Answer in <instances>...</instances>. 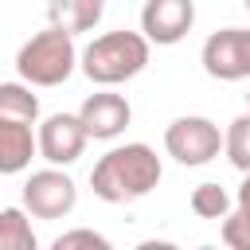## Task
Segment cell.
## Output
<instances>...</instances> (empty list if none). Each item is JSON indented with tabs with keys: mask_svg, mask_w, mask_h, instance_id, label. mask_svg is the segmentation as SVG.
I'll return each mask as SVG.
<instances>
[{
	"mask_svg": "<svg viewBox=\"0 0 250 250\" xmlns=\"http://www.w3.org/2000/svg\"><path fill=\"white\" fill-rule=\"evenodd\" d=\"M160 176H164V164H160L156 148L145 141H129V145H113L105 156H98V164L90 172V188L102 203H137L160 184Z\"/></svg>",
	"mask_w": 250,
	"mask_h": 250,
	"instance_id": "cell-1",
	"label": "cell"
},
{
	"mask_svg": "<svg viewBox=\"0 0 250 250\" xmlns=\"http://www.w3.org/2000/svg\"><path fill=\"white\" fill-rule=\"evenodd\" d=\"M148 55H152V43L145 39V31L117 27V31L94 35L78 51V70L94 86H121L148 66Z\"/></svg>",
	"mask_w": 250,
	"mask_h": 250,
	"instance_id": "cell-2",
	"label": "cell"
},
{
	"mask_svg": "<svg viewBox=\"0 0 250 250\" xmlns=\"http://www.w3.org/2000/svg\"><path fill=\"white\" fill-rule=\"evenodd\" d=\"M78 70V47L74 35L47 23L16 51V74L31 86H62Z\"/></svg>",
	"mask_w": 250,
	"mask_h": 250,
	"instance_id": "cell-3",
	"label": "cell"
},
{
	"mask_svg": "<svg viewBox=\"0 0 250 250\" xmlns=\"http://www.w3.org/2000/svg\"><path fill=\"white\" fill-rule=\"evenodd\" d=\"M164 152L184 164V168H203L223 152V129L211 117L199 113H184L176 121H168L164 129Z\"/></svg>",
	"mask_w": 250,
	"mask_h": 250,
	"instance_id": "cell-4",
	"label": "cell"
},
{
	"mask_svg": "<svg viewBox=\"0 0 250 250\" xmlns=\"http://www.w3.org/2000/svg\"><path fill=\"white\" fill-rule=\"evenodd\" d=\"M74 203H78V188L59 164H47L23 180V207L31 219H66Z\"/></svg>",
	"mask_w": 250,
	"mask_h": 250,
	"instance_id": "cell-5",
	"label": "cell"
},
{
	"mask_svg": "<svg viewBox=\"0 0 250 250\" xmlns=\"http://www.w3.org/2000/svg\"><path fill=\"white\" fill-rule=\"evenodd\" d=\"M199 62L219 82H242V78H250V27L211 31L207 43H203V51H199Z\"/></svg>",
	"mask_w": 250,
	"mask_h": 250,
	"instance_id": "cell-6",
	"label": "cell"
},
{
	"mask_svg": "<svg viewBox=\"0 0 250 250\" xmlns=\"http://www.w3.org/2000/svg\"><path fill=\"white\" fill-rule=\"evenodd\" d=\"M35 141H39V156L47 164L66 168V164H74L86 152L90 133H86V125H82L78 113H51V117H43L35 125Z\"/></svg>",
	"mask_w": 250,
	"mask_h": 250,
	"instance_id": "cell-7",
	"label": "cell"
},
{
	"mask_svg": "<svg viewBox=\"0 0 250 250\" xmlns=\"http://www.w3.org/2000/svg\"><path fill=\"white\" fill-rule=\"evenodd\" d=\"M195 23V0H145L141 31L156 47H176Z\"/></svg>",
	"mask_w": 250,
	"mask_h": 250,
	"instance_id": "cell-8",
	"label": "cell"
},
{
	"mask_svg": "<svg viewBox=\"0 0 250 250\" xmlns=\"http://www.w3.org/2000/svg\"><path fill=\"white\" fill-rule=\"evenodd\" d=\"M78 117H82V125H86V133H90L94 141H113V137H121V133L129 129L133 105H129L125 94H113L109 86H102L98 94H90V98L78 105Z\"/></svg>",
	"mask_w": 250,
	"mask_h": 250,
	"instance_id": "cell-9",
	"label": "cell"
},
{
	"mask_svg": "<svg viewBox=\"0 0 250 250\" xmlns=\"http://www.w3.org/2000/svg\"><path fill=\"white\" fill-rule=\"evenodd\" d=\"M35 156H39L35 125L0 113V176H16V172H23Z\"/></svg>",
	"mask_w": 250,
	"mask_h": 250,
	"instance_id": "cell-10",
	"label": "cell"
},
{
	"mask_svg": "<svg viewBox=\"0 0 250 250\" xmlns=\"http://www.w3.org/2000/svg\"><path fill=\"white\" fill-rule=\"evenodd\" d=\"M105 16V0H51L47 4V20L70 35L78 31H94Z\"/></svg>",
	"mask_w": 250,
	"mask_h": 250,
	"instance_id": "cell-11",
	"label": "cell"
},
{
	"mask_svg": "<svg viewBox=\"0 0 250 250\" xmlns=\"http://www.w3.org/2000/svg\"><path fill=\"white\" fill-rule=\"evenodd\" d=\"M223 242L230 250H250V172H242V184L234 191V207L223 219Z\"/></svg>",
	"mask_w": 250,
	"mask_h": 250,
	"instance_id": "cell-12",
	"label": "cell"
},
{
	"mask_svg": "<svg viewBox=\"0 0 250 250\" xmlns=\"http://www.w3.org/2000/svg\"><path fill=\"white\" fill-rule=\"evenodd\" d=\"M39 238L31 230L27 207H4L0 211V250H35Z\"/></svg>",
	"mask_w": 250,
	"mask_h": 250,
	"instance_id": "cell-13",
	"label": "cell"
},
{
	"mask_svg": "<svg viewBox=\"0 0 250 250\" xmlns=\"http://www.w3.org/2000/svg\"><path fill=\"white\" fill-rule=\"evenodd\" d=\"M0 113L4 117H20L27 125L39 121V98L31 94V82H0Z\"/></svg>",
	"mask_w": 250,
	"mask_h": 250,
	"instance_id": "cell-14",
	"label": "cell"
},
{
	"mask_svg": "<svg viewBox=\"0 0 250 250\" xmlns=\"http://www.w3.org/2000/svg\"><path fill=\"white\" fill-rule=\"evenodd\" d=\"M188 207H191L199 219H227L230 207H234V199H230V191H227L223 184L207 180V184H195V188H191Z\"/></svg>",
	"mask_w": 250,
	"mask_h": 250,
	"instance_id": "cell-15",
	"label": "cell"
},
{
	"mask_svg": "<svg viewBox=\"0 0 250 250\" xmlns=\"http://www.w3.org/2000/svg\"><path fill=\"white\" fill-rule=\"evenodd\" d=\"M223 152L238 172H250V109L238 113L223 133Z\"/></svg>",
	"mask_w": 250,
	"mask_h": 250,
	"instance_id": "cell-16",
	"label": "cell"
},
{
	"mask_svg": "<svg viewBox=\"0 0 250 250\" xmlns=\"http://www.w3.org/2000/svg\"><path fill=\"white\" fill-rule=\"evenodd\" d=\"M51 246H55V250H74V246L109 250V238H105V234H98V230H90V227H78V230H66V234H59Z\"/></svg>",
	"mask_w": 250,
	"mask_h": 250,
	"instance_id": "cell-17",
	"label": "cell"
},
{
	"mask_svg": "<svg viewBox=\"0 0 250 250\" xmlns=\"http://www.w3.org/2000/svg\"><path fill=\"white\" fill-rule=\"evenodd\" d=\"M246 109H250V94H246Z\"/></svg>",
	"mask_w": 250,
	"mask_h": 250,
	"instance_id": "cell-18",
	"label": "cell"
},
{
	"mask_svg": "<svg viewBox=\"0 0 250 250\" xmlns=\"http://www.w3.org/2000/svg\"><path fill=\"white\" fill-rule=\"evenodd\" d=\"M242 4H246V12H250V0H242Z\"/></svg>",
	"mask_w": 250,
	"mask_h": 250,
	"instance_id": "cell-19",
	"label": "cell"
}]
</instances>
